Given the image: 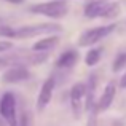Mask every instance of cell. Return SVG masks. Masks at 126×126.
<instances>
[{
	"mask_svg": "<svg viewBox=\"0 0 126 126\" xmlns=\"http://www.w3.org/2000/svg\"><path fill=\"white\" fill-rule=\"evenodd\" d=\"M29 11L34 13V15L46 16L49 19H61L69 13V3L64 2V0H49V2L31 5Z\"/></svg>",
	"mask_w": 126,
	"mask_h": 126,
	"instance_id": "1",
	"label": "cell"
},
{
	"mask_svg": "<svg viewBox=\"0 0 126 126\" xmlns=\"http://www.w3.org/2000/svg\"><path fill=\"white\" fill-rule=\"evenodd\" d=\"M62 27L59 24L53 22H42V24H31V26H22L16 29V38H31L37 35H56L61 32Z\"/></svg>",
	"mask_w": 126,
	"mask_h": 126,
	"instance_id": "2",
	"label": "cell"
},
{
	"mask_svg": "<svg viewBox=\"0 0 126 126\" xmlns=\"http://www.w3.org/2000/svg\"><path fill=\"white\" fill-rule=\"evenodd\" d=\"M64 2H67V0H64Z\"/></svg>",
	"mask_w": 126,
	"mask_h": 126,
	"instance_id": "21",
	"label": "cell"
},
{
	"mask_svg": "<svg viewBox=\"0 0 126 126\" xmlns=\"http://www.w3.org/2000/svg\"><path fill=\"white\" fill-rule=\"evenodd\" d=\"M0 37L3 38H15L16 37V31L10 26H0Z\"/></svg>",
	"mask_w": 126,
	"mask_h": 126,
	"instance_id": "15",
	"label": "cell"
},
{
	"mask_svg": "<svg viewBox=\"0 0 126 126\" xmlns=\"http://www.w3.org/2000/svg\"><path fill=\"white\" fill-rule=\"evenodd\" d=\"M115 96H117V85H115V81H109L102 91L101 97L97 99V112L107 110L112 105V102L115 101Z\"/></svg>",
	"mask_w": 126,
	"mask_h": 126,
	"instance_id": "8",
	"label": "cell"
},
{
	"mask_svg": "<svg viewBox=\"0 0 126 126\" xmlns=\"http://www.w3.org/2000/svg\"><path fill=\"white\" fill-rule=\"evenodd\" d=\"M11 48H13V42H10V40H0V54L10 51Z\"/></svg>",
	"mask_w": 126,
	"mask_h": 126,
	"instance_id": "16",
	"label": "cell"
},
{
	"mask_svg": "<svg viewBox=\"0 0 126 126\" xmlns=\"http://www.w3.org/2000/svg\"><path fill=\"white\" fill-rule=\"evenodd\" d=\"M109 6V2L107 0H91L85 5V16L86 18H104V13Z\"/></svg>",
	"mask_w": 126,
	"mask_h": 126,
	"instance_id": "9",
	"label": "cell"
},
{
	"mask_svg": "<svg viewBox=\"0 0 126 126\" xmlns=\"http://www.w3.org/2000/svg\"><path fill=\"white\" fill-rule=\"evenodd\" d=\"M10 126H18V123H15V125H10Z\"/></svg>",
	"mask_w": 126,
	"mask_h": 126,
	"instance_id": "20",
	"label": "cell"
},
{
	"mask_svg": "<svg viewBox=\"0 0 126 126\" xmlns=\"http://www.w3.org/2000/svg\"><path fill=\"white\" fill-rule=\"evenodd\" d=\"M86 94H88V85L83 83V81L75 83L70 89V105H72V112L77 118L83 112V107L86 104Z\"/></svg>",
	"mask_w": 126,
	"mask_h": 126,
	"instance_id": "4",
	"label": "cell"
},
{
	"mask_svg": "<svg viewBox=\"0 0 126 126\" xmlns=\"http://www.w3.org/2000/svg\"><path fill=\"white\" fill-rule=\"evenodd\" d=\"M0 117L8 125H15L16 121V96L11 91H6L0 97Z\"/></svg>",
	"mask_w": 126,
	"mask_h": 126,
	"instance_id": "5",
	"label": "cell"
},
{
	"mask_svg": "<svg viewBox=\"0 0 126 126\" xmlns=\"http://www.w3.org/2000/svg\"><path fill=\"white\" fill-rule=\"evenodd\" d=\"M118 15H120V5H118V3L109 2V6H107V10H105V13H104V18L105 19H112V18H117Z\"/></svg>",
	"mask_w": 126,
	"mask_h": 126,
	"instance_id": "14",
	"label": "cell"
},
{
	"mask_svg": "<svg viewBox=\"0 0 126 126\" xmlns=\"http://www.w3.org/2000/svg\"><path fill=\"white\" fill-rule=\"evenodd\" d=\"M125 65H126V53H118V54L115 56L113 62H112V70L120 72Z\"/></svg>",
	"mask_w": 126,
	"mask_h": 126,
	"instance_id": "13",
	"label": "cell"
},
{
	"mask_svg": "<svg viewBox=\"0 0 126 126\" xmlns=\"http://www.w3.org/2000/svg\"><path fill=\"white\" fill-rule=\"evenodd\" d=\"M78 58H80V54H78L77 49H67V51H64L56 59V67L58 69H72L78 62Z\"/></svg>",
	"mask_w": 126,
	"mask_h": 126,
	"instance_id": "10",
	"label": "cell"
},
{
	"mask_svg": "<svg viewBox=\"0 0 126 126\" xmlns=\"http://www.w3.org/2000/svg\"><path fill=\"white\" fill-rule=\"evenodd\" d=\"M54 85H56L54 77H48L45 81H43V85L40 88V93H38V97H37V110L38 112L45 110V107L51 102L53 91H54Z\"/></svg>",
	"mask_w": 126,
	"mask_h": 126,
	"instance_id": "7",
	"label": "cell"
},
{
	"mask_svg": "<svg viewBox=\"0 0 126 126\" xmlns=\"http://www.w3.org/2000/svg\"><path fill=\"white\" fill-rule=\"evenodd\" d=\"M18 126H29V118H27V115H26V113H22V115H21Z\"/></svg>",
	"mask_w": 126,
	"mask_h": 126,
	"instance_id": "17",
	"label": "cell"
},
{
	"mask_svg": "<svg viewBox=\"0 0 126 126\" xmlns=\"http://www.w3.org/2000/svg\"><path fill=\"white\" fill-rule=\"evenodd\" d=\"M3 2H8V3H15V5H19V3H22L24 0H3Z\"/></svg>",
	"mask_w": 126,
	"mask_h": 126,
	"instance_id": "19",
	"label": "cell"
},
{
	"mask_svg": "<svg viewBox=\"0 0 126 126\" xmlns=\"http://www.w3.org/2000/svg\"><path fill=\"white\" fill-rule=\"evenodd\" d=\"M120 88L121 89H126V72L123 74V77L120 78Z\"/></svg>",
	"mask_w": 126,
	"mask_h": 126,
	"instance_id": "18",
	"label": "cell"
},
{
	"mask_svg": "<svg viewBox=\"0 0 126 126\" xmlns=\"http://www.w3.org/2000/svg\"><path fill=\"white\" fill-rule=\"evenodd\" d=\"M101 56H102V49L89 48V51L86 53V56H85V64L88 65V67H94V65L101 61Z\"/></svg>",
	"mask_w": 126,
	"mask_h": 126,
	"instance_id": "12",
	"label": "cell"
},
{
	"mask_svg": "<svg viewBox=\"0 0 126 126\" xmlns=\"http://www.w3.org/2000/svg\"><path fill=\"white\" fill-rule=\"evenodd\" d=\"M29 77H31L29 69L24 64H16V65H10L2 74V81L8 85H16L21 83V81H26Z\"/></svg>",
	"mask_w": 126,
	"mask_h": 126,
	"instance_id": "6",
	"label": "cell"
},
{
	"mask_svg": "<svg viewBox=\"0 0 126 126\" xmlns=\"http://www.w3.org/2000/svg\"><path fill=\"white\" fill-rule=\"evenodd\" d=\"M117 26L115 24H105V26H97V27H91L88 31H85L83 34L78 37V46H93L96 43H99L102 38H105L107 35H110L115 31Z\"/></svg>",
	"mask_w": 126,
	"mask_h": 126,
	"instance_id": "3",
	"label": "cell"
},
{
	"mask_svg": "<svg viewBox=\"0 0 126 126\" xmlns=\"http://www.w3.org/2000/svg\"><path fill=\"white\" fill-rule=\"evenodd\" d=\"M59 43V37L58 35H48L46 38H40L38 42H35L32 45V49L34 51H40V53H46L51 48H54Z\"/></svg>",
	"mask_w": 126,
	"mask_h": 126,
	"instance_id": "11",
	"label": "cell"
}]
</instances>
